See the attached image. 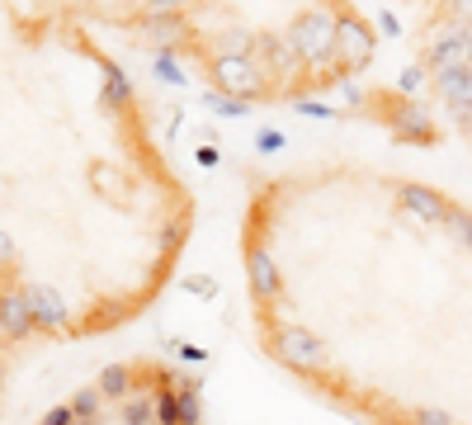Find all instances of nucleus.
<instances>
[{
	"label": "nucleus",
	"instance_id": "obj_1",
	"mask_svg": "<svg viewBox=\"0 0 472 425\" xmlns=\"http://www.w3.org/2000/svg\"><path fill=\"white\" fill-rule=\"evenodd\" d=\"M246 293L270 360L373 425H472V208L321 161L255 180Z\"/></svg>",
	"mask_w": 472,
	"mask_h": 425
},
{
	"label": "nucleus",
	"instance_id": "obj_2",
	"mask_svg": "<svg viewBox=\"0 0 472 425\" xmlns=\"http://www.w3.org/2000/svg\"><path fill=\"white\" fill-rule=\"evenodd\" d=\"M0 57L5 350L118 331L171 279L194 199L100 34L5 19Z\"/></svg>",
	"mask_w": 472,
	"mask_h": 425
},
{
	"label": "nucleus",
	"instance_id": "obj_3",
	"mask_svg": "<svg viewBox=\"0 0 472 425\" xmlns=\"http://www.w3.org/2000/svg\"><path fill=\"white\" fill-rule=\"evenodd\" d=\"M19 24H81L175 66L222 109H302L378 62L364 0H5Z\"/></svg>",
	"mask_w": 472,
	"mask_h": 425
},
{
	"label": "nucleus",
	"instance_id": "obj_4",
	"mask_svg": "<svg viewBox=\"0 0 472 425\" xmlns=\"http://www.w3.org/2000/svg\"><path fill=\"white\" fill-rule=\"evenodd\" d=\"M38 425H203V397L171 364H104Z\"/></svg>",
	"mask_w": 472,
	"mask_h": 425
},
{
	"label": "nucleus",
	"instance_id": "obj_5",
	"mask_svg": "<svg viewBox=\"0 0 472 425\" xmlns=\"http://www.w3.org/2000/svg\"><path fill=\"white\" fill-rule=\"evenodd\" d=\"M397 19L425 100L472 147V0H397Z\"/></svg>",
	"mask_w": 472,
	"mask_h": 425
}]
</instances>
